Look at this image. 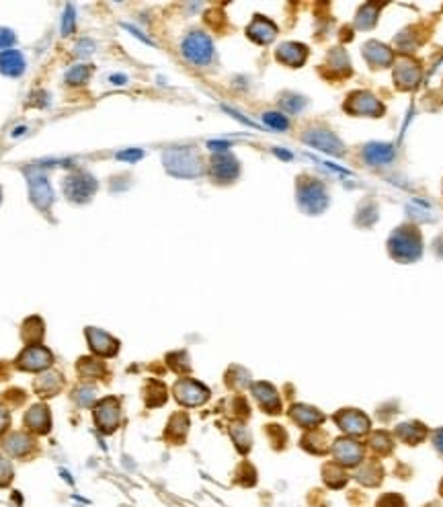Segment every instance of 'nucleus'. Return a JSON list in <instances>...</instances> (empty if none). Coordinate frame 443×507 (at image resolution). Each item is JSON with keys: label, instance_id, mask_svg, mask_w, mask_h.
Here are the masks:
<instances>
[{"label": "nucleus", "instance_id": "f704fd0d", "mask_svg": "<svg viewBox=\"0 0 443 507\" xmlns=\"http://www.w3.org/2000/svg\"><path fill=\"white\" fill-rule=\"evenodd\" d=\"M370 446H372V450L375 454L386 456V454L392 452L394 442H392V437L386 434V432H375V434H372V437H370Z\"/></svg>", "mask_w": 443, "mask_h": 507}, {"label": "nucleus", "instance_id": "f03ea898", "mask_svg": "<svg viewBox=\"0 0 443 507\" xmlns=\"http://www.w3.org/2000/svg\"><path fill=\"white\" fill-rule=\"evenodd\" d=\"M388 251L397 261H402V263H411V261L419 259L420 251H423L419 230L413 226L397 228L388 241Z\"/></svg>", "mask_w": 443, "mask_h": 507}, {"label": "nucleus", "instance_id": "58836bf2", "mask_svg": "<svg viewBox=\"0 0 443 507\" xmlns=\"http://www.w3.org/2000/svg\"><path fill=\"white\" fill-rule=\"evenodd\" d=\"M263 121L269 125V127H273V130H277V132H283V130H287V118L285 115H281V113H275V111H267L265 115H263Z\"/></svg>", "mask_w": 443, "mask_h": 507}, {"label": "nucleus", "instance_id": "a211bd4d", "mask_svg": "<svg viewBox=\"0 0 443 507\" xmlns=\"http://www.w3.org/2000/svg\"><path fill=\"white\" fill-rule=\"evenodd\" d=\"M363 58L370 62L372 68H386L394 62V51L380 42H368L363 46Z\"/></svg>", "mask_w": 443, "mask_h": 507}, {"label": "nucleus", "instance_id": "9d476101", "mask_svg": "<svg viewBox=\"0 0 443 507\" xmlns=\"http://www.w3.org/2000/svg\"><path fill=\"white\" fill-rule=\"evenodd\" d=\"M119 403L117 399H103L96 409H94V421H96V427L103 432V434H113L119 425Z\"/></svg>", "mask_w": 443, "mask_h": 507}, {"label": "nucleus", "instance_id": "f3484780", "mask_svg": "<svg viewBox=\"0 0 443 507\" xmlns=\"http://www.w3.org/2000/svg\"><path fill=\"white\" fill-rule=\"evenodd\" d=\"M87 337H89V345L93 349L96 356H103V358H111L116 356L117 349H119V343L117 339H113L111 335L99 331V329H87Z\"/></svg>", "mask_w": 443, "mask_h": 507}, {"label": "nucleus", "instance_id": "4c0bfd02", "mask_svg": "<svg viewBox=\"0 0 443 507\" xmlns=\"http://www.w3.org/2000/svg\"><path fill=\"white\" fill-rule=\"evenodd\" d=\"M168 365L177 372V374H187L189 372V360H187V353L179 351V353H170L168 356Z\"/></svg>", "mask_w": 443, "mask_h": 507}, {"label": "nucleus", "instance_id": "f8f14e48", "mask_svg": "<svg viewBox=\"0 0 443 507\" xmlns=\"http://www.w3.org/2000/svg\"><path fill=\"white\" fill-rule=\"evenodd\" d=\"M332 456L341 466H357L363 460V446L355 439L341 437L332 444Z\"/></svg>", "mask_w": 443, "mask_h": 507}, {"label": "nucleus", "instance_id": "2f4dec72", "mask_svg": "<svg viewBox=\"0 0 443 507\" xmlns=\"http://www.w3.org/2000/svg\"><path fill=\"white\" fill-rule=\"evenodd\" d=\"M323 472H325L327 484L332 487V489H341L347 483V472H345V468L341 464H327Z\"/></svg>", "mask_w": 443, "mask_h": 507}, {"label": "nucleus", "instance_id": "393cba45", "mask_svg": "<svg viewBox=\"0 0 443 507\" xmlns=\"http://www.w3.org/2000/svg\"><path fill=\"white\" fill-rule=\"evenodd\" d=\"M363 158L373 167L388 165L394 158V148L390 144H368L363 148Z\"/></svg>", "mask_w": 443, "mask_h": 507}, {"label": "nucleus", "instance_id": "9b49d317", "mask_svg": "<svg viewBox=\"0 0 443 507\" xmlns=\"http://www.w3.org/2000/svg\"><path fill=\"white\" fill-rule=\"evenodd\" d=\"M304 142L310 144L312 148H316V150L332 154V156H341L345 152L343 142L328 130H310V132H306L304 134Z\"/></svg>", "mask_w": 443, "mask_h": 507}, {"label": "nucleus", "instance_id": "ea45409f", "mask_svg": "<svg viewBox=\"0 0 443 507\" xmlns=\"http://www.w3.org/2000/svg\"><path fill=\"white\" fill-rule=\"evenodd\" d=\"M89 76H91V68H89V66H82V64H78V66H74L70 73L66 74V80H68L70 84H78V82H85V80H89Z\"/></svg>", "mask_w": 443, "mask_h": 507}, {"label": "nucleus", "instance_id": "3c124183", "mask_svg": "<svg viewBox=\"0 0 443 507\" xmlns=\"http://www.w3.org/2000/svg\"><path fill=\"white\" fill-rule=\"evenodd\" d=\"M208 146H210L211 150H218V152H226L228 150V142H208Z\"/></svg>", "mask_w": 443, "mask_h": 507}, {"label": "nucleus", "instance_id": "1a4fd4ad", "mask_svg": "<svg viewBox=\"0 0 443 507\" xmlns=\"http://www.w3.org/2000/svg\"><path fill=\"white\" fill-rule=\"evenodd\" d=\"M345 111L353 115H368V118H380L384 113V105L373 97L372 93H353L345 101Z\"/></svg>", "mask_w": 443, "mask_h": 507}, {"label": "nucleus", "instance_id": "864d4df0", "mask_svg": "<svg viewBox=\"0 0 443 507\" xmlns=\"http://www.w3.org/2000/svg\"><path fill=\"white\" fill-rule=\"evenodd\" d=\"M109 80H111V82H113V84H123V82H125V80H127V78H125V76H123V74H113V76H111V78H109Z\"/></svg>", "mask_w": 443, "mask_h": 507}, {"label": "nucleus", "instance_id": "412c9836", "mask_svg": "<svg viewBox=\"0 0 443 507\" xmlns=\"http://www.w3.org/2000/svg\"><path fill=\"white\" fill-rule=\"evenodd\" d=\"M25 425L35 432V434H47L49 432V425H51V417H49V411L44 405H35L27 411L25 415Z\"/></svg>", "mask_w": 443, "mask_h": 507}, {"label": "nucleus", "instance_id": "dca6fc26", "mask_svg": "<svg viewBox=\"0 0 443 507\" xmlns=\"http://www.w3.org/2000/svg\"><path fill=\"white\" fill-rule=\"evenodd\" d=\"M420 78V68L408 58H400L394 66V80H397L398 89H413Z\"/></svg>", "mask_w": 443, "mask_h": 507}, {"label": "nucleus", "instance_id": "603ef678", "mask_svg": "<svg viewBox=\"0 0 443 507\" xmlns=\"http://www.w3.org/2000/svg\"><path fill=\"white\" fill-rule=\"evenodd\" d=\"M435 448L443 454V430H439V432L435 434Z\"/></svg>", "mask_w": 443, "mask_h": 507}, {"label": "nucleus", "instance_id": "37998d69", "mask_svg": "<svg viewBox=\"0 0 443 507\" xmlns=\"http://www.w3.org/2000/svg\"><path fill=\"white\" fill-rule=\"evenodd\" d=\"M378 507H404V499L397 493H386L378 499Z\"/></svg>", "mask_w": 443, "mask_h": 507}, {"label": "nucleus", "instance_id": "ddd939ff", "mask_svg": "<svg viewBox=\"0 0 443 507\" xmlns=\"http://www.w3.org/2000/svg\"><path fill=\"white\" fill-rule=\"evenodd\" d=\"M337 425L349 435H363L370 432V419L357 409H341L335 415Z\"/></svg>", "mask_w": 443, "mask_h": 507}, {"label": "nucleus", "instance_id": "de8ad7c7", "mask_svg": "<svg viewBox=\"0 0 443 507\" xmlns=\"http://www.w3.org/2000/svg\"><path fill=\"white\" fill-rule=\"evenodd\" d=\"M15 33L11 31V29H0V49L4 48H11L13 44H15Z\"/></svg>", "mask_w": 443, "mask_h": 507}, {"label": "nucleus", "instance_id": "4be33fe9", "mask_svg": "<svg viewBox=\"0 0 443 507\" xmlns=\"http://www.w3.org/2000/svg\"><path fill=\"white\" fill-rule=\"evenodd\" d=\"M289 417L302 427H318L325 421V413L308 405H294L289 411Z\"/></svg>", "mask_w": 443, "mask_h": 507}, {"label": "nucleus", "instance_id": "7c9ffc66", "mask_svg": "<svg viewBox=\"0 0 443 507\" xmlns=\"http://www.w3.org/2000/svg\"><path fill=\"white\" fill-rule=\"evenodd\" d=\"M378 15H380V6H378L375 2H368V4L361 6L359 15H357V19H355V25H357L359 29H372L375 21H378Z\"/></svg>", "mask_w": 443, "mask_h": 507}, {"label": "nucleus", "instance_id": "6e6552de", "mask_svg": "<svg viewBox=\"0 0 443 507\" xmlns=\"http://www.w3.org/2000/svg\"><path fill=\"white\" fill-rule=\"evenodd\" d=\"M64 192L68 195V199L85 204L89 201L96 192V181L87 173H78V175H70L64 183Z\"/></svg>", "mask_w": 443, "mask_h": 507}, {"label": "nucleus", "instance_id": "b1692460", "mask_svg": "<svg viewBox=\"0 0 443 507\" xmlns=\"http://www.w3.org/2000/svg\"><path fill=\"white\" fill-rule=\"evenodd\" d=\"M4 450L11 454V456H15V458H23L29 454V450H31V446H33V439L29 437L27 434H21V432H17V434L8 435L6 439H4Z\"/></svg>", "mask_w": 443, "mask_h": 507}, {"label": "nucleus", "instance_id": "8fccbe9b", "mask_svg": "<svg viewBox=\"0 0 443 507\" xmlns=\"http://www.w3.org/2000/svg\"><path fill=\"white\" fill-rule=\"evenodd\" d=\"M76 48H80L78 49V54H89V51H93V42H89V39H82Z\"/></svg>", "mask_w": 443, "mask_h": 507}, {"label": "nucleus", "instance_id": "0eeeda50", "mask_svg": "<svg viewBox=\"0 0 443 507\" xmlns=\"http://www.w3.org/2000/svg\"><path fill=\"white\" fill-rule=\"evenodd\" d=\"M54 362V358H51V353H49V349H46L44 345H29V347H25L23 351L19 353V358H17V368L19 370H25V372H42V370H46L49 368Z\"/></svg>", "mask_w": 443, "mask_h": 507}, {"label": "nucleus", "instance_id": "c9c22d12", "mask_svg": "<svg viewBox=\"0 0 443 507\" xmlns=\"http://www.w3.org/2000/svg\"><path fill=\"white\" fill-rule=\"evenodd\" d=\"M230 432H232L236 448H238L242 454H247V452L251 450V434H249V430H247L244 425H234Z\"/></svg>", "mask_w": 443, "mask_h": 507}, {"label": "nucleus", "instance_id": "423d86ee", "mask_svg": "<svg viewBox=\"0 0 443 507\" xmlns=\"http://www.w3.org/2000/svg\"><path fill=\"white\" fill-rule=\"evenodd\" d=\"M175 399L183 407H199L210 399V390L193 378H183L175 384Z\"/></svg>", "mask_w": 443, "mask_h": 507}, {"label": "nucleus", "instance_id": "c756f323", "mask_svg": "<svg viewBox=\"0 0 443 507\" xmlns=\"http://www.w3.org/2000/svg\"><path fill=\"white\" fill-rule=\"evenodd\" d=\"M327 439H328L327 434H323V432H314V434L304 435L302 446L308 450V452H312V454H325V452H328V448H330V444H328Z\"/></svg>", "mask_w": 443, "mask_h": 507}, {"label": "nucleus", "instance_id": "c03bdc74", "mask_svg": "<svg viewBox=\"0 0 443 507\" xmlns=\"http://www.w3.org/2000/svg\"><path fill=\"white\" fill-rule=\"evenodd\" d=\"M11 481H13V464L0 456V487H6Z\"/></svg>", "mask_w": 443, "mask_h": 507}, {"label": "nucleus", "instance_id": "a18cd8bd", "mask_svg": "<svg viewBox=\"0 0 443 507\" xmlns=\"http://www.w3.org/2000/svg\"><path fill=\"white\" fill-rule=\"evenodd\" d=\"M74 31V6L68 4L66 6V13H64V21H62V33L64 35H70Z\"/></svg>", "mask_w": 443, "mask_h": 507}, {"label": "nucleus", "instance_id": "f257e3e1", "mask_svg": "<svg viewBox=\"0 0 443 507\" xmlns=\"http://www.w3.org/2000/svg\"><path fill=\"white\" fill-rule=\"evenodd\" d=\"M164 167L170 175L175 177H197L204 173L201 165V156L197 154V150L189 148V146H179V148H170L164 152Z\"/></svg>", "mask_w": 443, "mask_h": 507}, {"label": "nucleus", "instance_id": "e433bc0d", "mask_svg": "<svg viewBox=\"0 0 443 507\" xmlns=\"http://www.w3.org/2000/svg\"><path fill=\"white\" fill-rule=\"evenodd\" d=\"M78 372L85 376V378H94V376H101L105 372L103 363L89 360V358H82V362L78 363Z\"/></svg>", "mask_w": 443, "mask_h": 507}, {"label": "nucleus", "instance_id": "5701e85b", "mask_svg": "<svg viewBox=\"0 0 443 507\" xmlns=\"http://www.w3.org/2000/svg\"><path fill=\"white\" fill-rule=\"evenodd\" d=\"M25 70V60L21 51L17 49H6L0 54V73L4 76H19Z\"/></svg>", "mask_w": 443, "mask_h": 507}, {"label": "nucleus", "instance_id": "5fc2aeb1", "mask_svg": "<svg viewBox=\"0 0 443 507\" xmlns=\"http://www.w3.org/2000/svg\"><path fill=\"white\" fill-rule=\"evenodd\" d=\"M275 154H277L280 158H285V161H292V154H289V152H285V150H280V148H277V150H275Z\"/></svg>", "mask_w": 443, "mask_h": 507}, {"label": "nucleus", "instance_id": "09e8293b", "mask_svg": "<svg viewBox=\"0 0 443 507\" xmlns=\"http://www.w3.org/2000/svg\"><path fill=\"white\" fill-rule=\"evenodd\" d=\"M8 425H11V413H8L6 407L0 405V435L8 430Z\"/></svg>", "mask_w": 443, "mask_h": 507}, {"label": "nucleus", "instance_id": "79ce46f5", "mask_svg": "<svg viewBox=\"0 0 443 507\" xmlns=\"http://www.w3.org/2000/svg\"><path fill=\"white\" fill-rule=\"evenodd\" d=\"M76 403L78 405H85V407H91L94 403V390L93 388H89V387H85V388H78L76 390Z\"/></svg>", "mask_w": 443, "mask_h": 507}, {"label": "nucleus", "instance_id": "4468645a", "mask_svg": "<svg viewBox=\"0 0 443 507\" xmlns=\"http://www.w3.org/2000/svg\"><path fill=\"white\" fill-rule=\"evenodd\" d=\"M240 173V165L228 152H220L211 158V177L218 183H232Z\"/></svg>", "mask_w": 443, "mask_h": 507}, {"label": "nucleus", "instance_id": "6e6d98bb", "mask_svg": "<svg viewBox=\"0 0 443 507\" xmlns=\"http://www.w3.org/2000/svg\"><path fill=\"white\" fill-rule=\"evenodd\" d=\"M23 132H25V127H17V130H15V134H13V136H21V134H23Z\"/></svg>", "mask_w": 443, "mask_h": 507}, {"label": "nucleus", "instance_id": "473e14b6", "mask_svg": "<svg viewBox=\"0 0 443 507\" xmlns=\"http://www.w3.org/2000/svg\"><path fill=\"white\" fill-rule=\"evenodd\" d=\"M187 430H189V419H187V415L177 413V415H173V419H170V423H168L166 435L173 437L175 442H181V439L185 437Z\"/></svg>", "mask_w": 443, "mask_h": 507}, {"label": "nucleus", "instance_id": "49530a36", "mask_svg": "<svg viewBox=\"0 0 443 507\" xmlns=\"http://www.w3.org/2000/svg\"><path fill=\"white\" fill-rule=\"evenodd\" d=\"M142 156H144V152L142 150H123V152H119L117 154V158L119 161H127V163H136V161H140Z\"/></svg>", "mask_w": 443, "mask_h": 507}, {"label": "nucleus", "instance_id": "a19ab883", "mask_svg": "<svg viewBox=\"0 0 443 507\" xmlns=\"http://www.w3.org/2000/svg\"><path fill=\"white\" fill-rule=\"evenodd\" d=\"M304 105H306V99L298 97V95L281 99V107H283L287 113H298V111H302Z\"/></svg>", "mask_w": 443, "mask_h": 507}, {"label": "nucleus", "instance_id": "a878e982", "mask_svg": "<svg viewBox=\"0 0 443 507\" xmlns=\"http://www.w3.org/2000/svg\"><path fill=\"white\" fill-rule=\"evenodd\" d=\"M397 437H400L406 444H419V442H423L427 437V427L423 423H419V421L400 423L397 427Z\"/></svg>", "mask_w": 443, "mask_h": 507}, {"label": "nucleus", "instance_id": "2eb2a0df", "mask_svg": "<svg viewBox=\"0 0 443 507\" xmlns=\"http://www.w3.org/2000/svg\"><path fill=\"white\" fill-rule=\"evenodd\" d=\"M247 35L255 42V44H261V46H267L275 39L277 35V27L271 23L269 19H265L263 15H257L253 19V23L247 27Z\"/></svg>", "mask_w": 443, "mask_h": 507}, {"label": "nucleus", "instance_id": "c85d7f7f", "mask_svg": "<svg viewBox=\"0 0 443 507\" xmlns=\"http://www.w3.org/2000/svg\"><path fill=\"white\" fill-rule=\"evenodd\" d=\"M44 337V320L39 316L27 318L23 325V339L31 345H37Z\"/></svg>", "mask_w": 443, "mask_h": 507}, {"label": "nucleus", "instance_id": "7ed1b4c3", "mask_svg": "<svg viewBox=\"0 0 443 507\" xmlns=\"http://www.w3.org/2000/svg\"><path fill=\"white\" fill-rule=\"evenodd\" d=\"M298 204L306 214H320L328 206L325 185L314 179H304L298 187Z\"/></svg>", "mask_w": 443, "mask_h": 507}, {"label": "nucleus", "instance_id": "20e7f679", "mask_svg": "<svg viewBox=\"0 0 443 507\" xmlns=\"http://www.w3.org/2000/svg\"><path fill=\"white\" fill-rule=\"evenodd\" d=\"M183 54L189 62H193L197 66H206V64H210L211 56H213V44L204 31H193L183 42Z\"/></svg>", "mask_w": 443, "mask_h": 507}, {"label": "nucleus", "instance_id": "cd10ccee", "mask_svg": "<svg viewBox=\"0 0 443 507\" xmlns=\"http://www.w3.org/2000/svg\"><path fill=\"white\" fill-rule=\"evenodd\" d=\"M382 475H384V470H382V466L378 464V462H368V464H363V468L357 472V481L363 484H368V487H375V484L382 483Z\"/></svg>", "mask_w": 443, "mask_h": 507}, {"label": "nucleus", "instance_id": "6ab92c4d", "mask_svg": "<svg viewBox=\"0 0 443 507\" xmlns=\"http://www.w3.org/2000/svg\"><path fill=\"white\" fill-rule=\"evenodd\" d=\"M253 394L258 401V405L267 413H280L281 411V399L277 394L275 387H271L269 382H257L253 384Z\"/></svg>", "mask_w": 443, "mask_h": 507}, {"label": "nucleus", "instance_id": "39448f33", "mask_svg": "<svg viewBox=\"0 0 443 507\" xmlns=\"http://www.w3.org/2000/svg\"><path fill=\"white\" fill-rule=\"evenodd\" d=\"M27 181H29V195H31V201L46 212L47 208L51 206L54 201V194H51V187L47 183V177L42 173L39 167H31L27 169Z\"/></svg>", "mask_w": 443, "mask_h": 507}, {"label": "nucleus", "instance_id": "aec40b11", "mask_svg": "<svg viewBox=\"0 0 443 507\" xmlns=\"http://www.w3.org/2000/svg\"><path fill=\"white\" fill-rule=\"evenodd\" d=\"M275 56H277V60H280L281 64L298 68V66H302L304 62H306V58H308V48L302 46V44H283L275 51Z\"/></svg>", "mask_w": 443, "mask_h": 507}, {"label": "nucleus", "instance_id": "72a5a7b5", "mask_svg": "<svg viewBox=\"0 0 443 507\" xmlns=\"http://www.w3.org/2000/svg\"><path fill=\"white\" fill-rule=\"evenodd\" d=\"M144 396H146V405L148 407H158V405H163L164 401H166V388L161 382H156V380H150L148 387H146V394Z\"/></svg>", "mask_w": 443, "mask_h": 507}, {"label": "nucleus", "instance_id": "bb28decb", "mask_svg": "<svg viewBox=\"0 0 443 507\" xmlns=\"http://www.w3.org/2000/svg\"><path fill=\"white\" fill-rule=\"evenodd\" d=\"M62 384H64L62 376L56 374V372H49V374H44V376H39L35 380V390L42 396H54V394H58V390L62 388Z\"/></svg>", "mask_w": 443, "mask_h": 507}]
</instances>
